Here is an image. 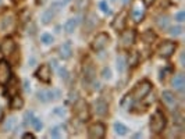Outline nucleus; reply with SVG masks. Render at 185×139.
I'll use <instances>...</instances> for the list:
<instances>
[{
    "mask_svg": "<svg viewBox=\"0 0 185 139\" xmlns=\"http://www.w3.org/2000/svg\"><path fill=\"white\" fill-rule=\"evenodd\" d=\"M166 125H167V120H166V116L163 114L162 110H156L150 117V131L156 135L162 133L164 131Z\"/></svg>",
    "mask_w": 185,
    "mask_h": 139,
    "instance_id": "1",
    "label": "nucleus"
},
{
    "mask_svg": "<svg viewBox=\"0 0 185 139\" xmlns=\"http://www.w3.org/2000/svg\"><path fill=\"white\" fill-rule=\"evenodd\" d=\"M74 111H75L77 118L81 122H86L90 120V108L89 104L84 99H78L74 104Z\"/></svg>",
    "mask_w": 185,
    "mask_h": 139,
    "instance_id": "2",
    "label": "nucleus"
},
{
    "mask_svg": "<svg viewBox=\"0 0 185 139\" xmlns=\"http://www.w3.org/2000/svg\"><path fill=\"white\" fill-rule=\"evenodd\" d=\"M152 86L153 85H152L148 79H143V81H141V82H138L137 85H135V88L132 89V92H131V95H132V97H134L135 102H137V100L145 99V97L149 95V92L152 91Z\"/></svg>",
    "mask_w": 185,
    "mask_h": 139,
    "instance_id": "3",
    "label": "nucleus"
},
{
    "mask_svg": "<svg viewBox=\"0 0 185 139\" xmlns=\"http://www.w3.org/2000/svg\"><path fill=\"white\" fill-rule=\"evenodd\" d=\"M109 42H110V36L107 35L106 32H100V33H98V35L95 36V39H93L90 47H92L93 52L98 53V52H102V50L109 44Z\"/></svg>",
    "mask_w": 185,
    "mask_h": 139,
    "instance_id": "4",
    "label": "nucleus"
},
{
    "mask_svg": "<svg viewBox=\"0 0 185 139\" xmlns=\"http://www.w3.org/2000/svg\"><path fill=\"white\" fill-rule=\"evenodd\" d=\"M175 47H177V43H175V42L166 40V42H163V43L159 46V49H157V53H159L160 57L168 58V57H171V56L174 54V52H175Z\"/></svg>",
    "mask_w": 185,
    "mask_h": 139,
    "instance_id": "5",
    "label": "nucleus"
},
{
    "mask_svg": "<svg viewBox=\"0 0 185 139\" xmlns=\"http://www.w3.org/2000/svg\"><path fill=\"white\" fill-rule=\"evenodd\" d=\"M88 135L92 139H102L106 135V125L102 122H95L88 128Z\"/></svg>",
    "mask_w": 185,
    "mask_h": 139,
    "instance_id": "6",
    "label": "nucleus"
},
{
    "mask_svg": "<svg viewBox=\"0 0 185 139\" xmlns=\"http://www.w3.org/2000/svg\"><path fill=\"white\" fill-rule=\"evenodd\" d=\"M82 75H84V83H92L95 81V67H93L92 61L86 60V63H84L82 67Z\"/></svg>",
    "mask_w": 185,
    "mask_h": 139,
    "instance_id": "7",
    "label": "nucleus"
},
{
    "mask_svg": "<svg viewBox=\"0 0 185 139\" xmlns=\"http://www.w3.org/2000/svg\"><path fill=\"white\" fill-rule=\"evenodd\" d=\"M135 38H137V32L134 29H127V31H121V36H120V40H121V46L128 49L131 47L132 44L135 43Z\"/></svg>",
    "mask_w": 185,
    "mask_h": 139,
    "instance_id": "8",
    "label": "nucleus"
},
{
    "mask_svg": "<svg viewBox=\"0 0 185 139\" xmlns=\"http://www.w3.org/2000/svg\"><path fill=\"white\" fill-rule=\"evenodd\" d=\"M35 77L43 83H49L52 79V70L49 64H42L35 72Z\"/></svg>",
    "mask_w": 185,
    "mask_h": 139,
    "instance_id": "9",
    "label": "nucleus"
},
{
    "mask_svg": "<svg viewBox=\"0 0 185 139\" xmlns=\"http://www.w3.org/2000/svg\"><path fill=\"white\" fill-rule=\"evenodd\" d=\"M60 91L59 89H49V91H39L38 92V99L42 103H48L50 100H59L60 99Z\"/></svg>",
    "mask_w": 185,
    "mask_h": 139,
    "instance_id": "10",
    "label": "nucleus"
},
{
    "mask_svg": "<svg viewBox=\"0 0 185 139\" xmlns=\"http://www.w3.org/2000/svg\"><path fill=\"white\" fill-rule=\"evenodd\" d=\"M11 77L13 74L10 64L6 60H0V85H6Z\"/></svg>",
    "mask_w": 185,
    "mask_h": 139,
    "instance_id": "11",
    "label": "nucleus"
},
{
    "mask_svg": "<svg viewBox=\"0 0 185 139\" xmlns=\"http://www.w3.org/2000/svg\"><path fill=\"white\" fill-rule=\"evenodd\" d=\"M127 17H128V14H127V11H121V13H118V15L114 18V21L111 22V27L114 28L117 32H121V31L125 29V25H127Z\"/></svg>",
    "mask_w": 185,
    "mask_h": 139,
    "instance_id": "12",
    "label": "nucleus"
},
{
    "mask_svg": "<svg viewBox=\"0 0 185 139\" xmlns=\"http://www.w3.org/2000/svg\"><path fill=\"white\" fill-rule=\"evenodd\" d=\"M15 50V42L13 38H6L0 43V53L3 56H10Z\"/></svg>",
    "mask_w": 185,
    "mask_h": 139,
    "instance_id": "13",
    "label": "nucleus"
},
{
    "mask_svg": "<svg viewBox=\"0 0 185 139\" xmlns=\"http://www.w3.org/2000/svg\"><path fill=\"white\" fill-rule=\"evenodd\" d=\"M162 100H163V103L166 104V107H167L168 110H175V107H177V97L174 96L173 92L164 91L162 93Z\"/></svg>",
    "mask_w": 185,
    "mask_h": 139,
    "instance_id": "14",
    "label": "nucleus"
},
{
    "mask_svg": "<svg viewBox=\"0 0 185 139\" xmlns=\"http://www.w3.org/2000/svg\"><path fill=\"white\" fill-rule=\"evenodd\" d=\"M59 52H60V57L64 58V60H68L73 56V44H71V42L67 40L64 43H61Z\"/></svg>",
    "mask_w": 185,
    "mask_h": 139,
    "instance_id": "15",
    "label": "nucleus"
},
{
    "mask_svg": "<svg viewBox=\"0 0 185 139\" xmlns=\"http://www.w3.org/2000/svg\"><path fill=\"white\" fill-rule=\"evenodd\" d=\"M95 111L98 116L100 117H104L107 114V111H109V104L106 103V100L103 99H98L95 102Z\"/></svg>",
    "mask_w": 185,
    "mask_h": 139,
    "instance_id": "16",
    "label": "nucleus"
},
{
    "mask_svg": "<svg viewBox=\"0 0 185 139\" xmlns=\"http://www.w3.org/2000/svg\"><path fill=\"white\" fill-rule=\"evenodd\" d=\"M156 25L159 29L162 31H167L170 28V18L166 14H160V15L156 17Z\"/></svg>",
    "mask_w": 185,
    "mask_h": 139,
    "instance_id": "17",
    "label": "nucleus"
},
{
    "mask_svg": "<svg viewBox=\"0 0 185 139\" xmlns=\"http://www.w3.org/2000/svg\"><path fill=\"white\" fill-rule=\"evenodd\" d=\"M171 85L174 86V89L178 92H182L185 88V78L182 74H177L175 77L173 78V81H171Z\"/></svg>",
    "mask_w": 185,
    "mask_h": 139,
    "instance_id": "18",
    "label": "nucleus"
},
{
    "mask_svg": "<svg viewBox=\"0 0 185 139\" xmlns=\"http://www.w3.org/2000/svg\"><path fill=\"white\" fill-rule=\"evenodd\" d=\"M131 15L135 22H141L145 18V8L139 7V6H134V8H132V11H131Z\"/></svg>",
    "mask_w": 185,
    "mask_h": 139,
    "instance_id": "19",
    "label": "nucleus"
},
{
    "mask_svg": "<svg viewBox=\"0 0 185 139\" xmlns=\"http://www.w3.org/2000/svg\"><path fill=\"white\" fill-rule=\"evenodd\" d=\"M134 103H135V100H134V97H132V95L131 93H127L125 96L123 97V100H121L120 104H121V108H123V110L128 111V110H131V108H132Z\"/></svg>",
    "mask_w": 185,
    "mask_h": 139,
    "instance_id": "20",
    "label": "nucleus"
},
{
    "mask_svg": "<svg viewBox=\"0 0 185 139\" xmlns=\"http://www.w3.org/2000/svg\"><path fill=\"white\" fill-rule=\"evenodd\" d=\"M13 22H14V18H13L11 14H9V15H4L3 19H2V22H0V31H3V32L9 31L10 28L13 27Z\"/></svg>",
    "mask_w": 185,
    "mask_h": 139,
    "instance_id": "21",
    "label": "nucleus"
},
{
    "mask_svg": "<svg viewBox=\"0 0 185 139\" xmlns=\"http://www.w3.org/2000/svg\"><path fill=\"white\" fill-rule=\"evenodd\" d=\"M78 24H79V18H70V19H67L65 24H64V31L67 33H73L74 31H75V28L78 27Z\"/></svg>",
    "mask_w": 185,
    "mask_h": 139,
    "instance_id": "22",
    "label": "nucleus"
},
{
    "mask_svg": "<svg viewBox=\"0 0 185 139\" xmlns=\"http://www.w3.org/2000/svg\"><path fill=\"white\" fill-rule=\"evenodd\" d=\"M24 107V99L18 95H14L11 97V102H10V108L13 110H20V108Z\"/></svg>",
    "mask_w": 185,
    "mask_h": 139,
    "instance_id": "23",
    "label": "nucleus"
},
{
    "mask_svg": "<svg viewBox=\"0 0 185 139\" xmlns=\"http://www.w3.org/2000/svg\"><path fill=\"white\" fill-rule=\"evenodd\" d=\"M53 18H54V8L50 7V8H48V10L43 11V14H42V24L49 25Z\"/></svg>",
    "mask_w": 185,
    "mask_h": 139,
    "instance_id": "24",
    "label": "nucleus"
},
{
    "mask_svg": "<svg viewBox=\"0 0 185 139\" xmlns=\"http://www.w3.org/2000/svg\"><path fill=\"white\" fill-rule=\"evenodd\" d=\"M17 127V118L15 117H9V118H6V121H4L3 124V128L4 131H7V132H11V131H14V128Z\"/></svg>",
    "mask_w": 185,
    "mask_h": 139,
    "instance_id": "25",
    "label": "nucleus"
},
{
    "mask_svg": "<svg viewBox=\"0 0 185 139\" xmlns=\"http://www.w3.org/2000/svg\"><path fill=\"white\" fill-rule=\"evenodd\" d=\"M113 127H114V131H116V133H117V135H120V136H124V135H127V133H128V127H125V125L123 124V122H114V125H113Z\"/></svg>",
    "mask_w": 185,
    "mask_h": 139,
    "instance_id": "26",
    "label": "nucleus"
},
{
    "mask_svg": "<svg viewBox=\"0 0 185 139\" xmlns=\"http://www.w3.org/2000/svg\"><path fill=\"white\" fill-rule=\"evenodd\" d=\"M117 71L120 72V74H123L124 71H125V67H127V64H125V58L123 57V56H118L117 57Z\"/></svg>",
    "mask_w": 185,
    "mask_h": 139,
    "instance_id": "27",
    "label": "nucleus"
},
{
    "mask_svg": "<svg viewBox=\"0 0 185 139\" xmlns=\"http://www.w3.org/2000/svg\"><path fill=\"white\" fill-rule=\"evenodd\" d=\"M142 38H143V42H145V43H152V42L156 39V35H154L152 31H146V32L143 33Z\"/></svg>",
    "mask_w": 185,
    "mask_h": 139,
    "instance_id": "28",
    "label": "nucleus"
},
{
    "mask_svg": "<svg viewBox=\"0 0 185 139\" xmlns=\"http://www.w3.org/2000/svg\"><path fill=\"white\" fill-rule=\"evenodd\" d=\"M40 42H42L43 44H46V46L52 44L53 43V36H52L50 33H42V35H40Z\"/></svg>",
    "mask_w": 185,
    "mask_h": 139,
    "instance_id": "29",
    "label": "nucleus"
},
{
    "mask_svg": "<svg viewBox=\"0 0 185 139\" xmlns=\"http://www.w3.org/2000/svg\"><path fill=\"white\" fill-rule=\"evenodd\" d=\"M31 127L34 128L35 131H40V129H42V127H43V124H42V121H40L38 117H34L32 121H31Z\"/></svg>",
    "mask_w": 185,
    "mask_h": 139,
    "instance_id": "30",
    "label": "nucleus"
},
{
    "mask_svg": "<svg viewBox=\"0 0 185 139\" xmlns=\"http://www.w3.org/2000/svg\"><path fill=\"white\" fill-rule=\"evenodd\" d=\"M138 60H139V54H138V52H131L129 53V65L135 67L138 64Z\"/></svg>",
    "mask_w": 185,
    "mask_h": 139,
    "instance_id": "31",
    "label": "nucleus"
},
{
    "mask_svg": "<svg viewBox=\"0 0 185 139\" xmlns=\"http://www.w3.org/2000/svg\"><path fill=\"white\" fill-rule=\"evenodd\" d=\"M170 29V35L171 36H179L182 33V27L181 25H175V27L168 28Z\"/></svg>",
    "mask_w": 185,
    "mask_h": 139,
    "instance_id": "32",
    "label": "nucleus"
},
{
    "mask_svg": "<svg viewBox=\"0 0 185 139\" xmlns=\"http://www.w3.org/2000/svg\"><path fill=\"white\" fill-rule=\"evenodd\" d=\"M99 8H100V10L103 11L104 14H107V15H109V14H111V10H110V7H109V4H107L106 0H102V2L99 3Z\"/></svg>",
    "mask_w": 185,
    "mask_h": 139,
    "instance_id": "33",
    "label": "nucleus"
},
{
    "mask_svg": "<svg viewBox=\"0 0 185 139\" xmlns=\"http://www.w3.org/2000/svg\"><path fill=\"white\" fill-rule=\"evenodd\" d=\"M63 128L61 127H54L50 129V136L52 138H60V136L63 135Z\"/></svg>",
    "mask_w": 185,
    "mask_h": 139,
    "instance_id": "34",
    "label": "nucleus"
},
{
    "mask_svg": "<svg viewBox=\"0 0 185 139\" xmlns=\"http://www.w3.org/2000/svg\"><path fill=\"white\" fill-rule=\"evenodd\" d=\"M89 4V0H77V4H75V10H78V11H81V10H84L86 6Z\"/></svg>",
    "mask_w": 185,
    "mask_h": 139,
    "instance_id": "35",
    "label": "nucleus"
},
{
    "mask_svg": "<svg viewBox=\"0 0 185 139\" xmlns=\"http://www.w3.org/2000/svg\"><path fill=\"white\" fill-rule=\"evenodd\" d=\"M34 117H35V114L32 113V111H27V113L24 114V124H25V125H31V121H32Z\"/></svg>",
    "mask_w": 185,
    "mask_h": 139,
    "instance_id": "36",
    "label": "nucleus"
},
{
    "mask_svg": "<svg viewBox=\"0 0 185 139\" xmlns=\"http://www.w3.org/2000/svg\"><path fill=\"white\" fill-rule=\"evenodd\" d=\"M59 74H60V78H61V79L67 81V79H68V75H70V72H68V70L65 68V67H63V68L59 70Z\"/></svg>",
    "mask_w": 185,
    "mask_h": 139,
    "instance_id": "37",
    "label": "nucleus"
},
{
    "mask_svg": "<svg viewBox=\"0 0 185 139\" xmlns=\"http://www.w3.org/2000/svg\"><path fill=\"white\" fill-rule=\"evenodd\" d=\"M102 77H103L104 79H111V70H110L109 67H104L103 71H102Z\"/></svg>",
    "mask_w": 185,
    "mask_h": 139,
    "instance_id": "38",
    "label": "nucleus"
},
{
    "mask_svg": "<svg viewBox=\"0 0 185 139\" xmlns=\"http://www.w3.org/2000/svg\"><path fill=\"white\" fill-rule=\"evenodd\" d=\"M70 2H71V0H60V2L53 3V4H52V7H53V8H56V7H64V6H67Z\"/></svg>",
    "mask_w": 185,
    "mask_h": 139,
    "instance_id": "39",
    "label": "nucleus"
},
{
    "mask_svg": "<svg viewBox=\"0 0 185 139\" xmlns=\"http://www.w3.org/2000/svg\"><path fill=\"white\" fill-rule=\"evenodd\" d=\"M175 21L177 22H184L185 21V11H178L175 14Z\"/></svg>",
    "mask_w": 185,
    "mask_h": 139,
    "instance_id": "40",
    "label": "nucleus"
},
{
    "mask_svg": "<svg viewBox=\"0 0 185 139\" xmlns=\"http://www.w3.org/2000/svg\"><path fill=\"white\" fill-rule=\"evenodd\" d=\"M53 113L57 114V116H60V117H64L65 116V110H64V108H61V107H56L53 110Z\"/></svg>",
    "mask_w": 185,
    "mask_h": 139,
    "instance_id": "41",
    "label": "nucleus"
},
{
    "mask_svg": "<svg viewBox=\"0 0 185 139\" xmlns=\"http://www.w3.org/2000/svg\"><path fill=\"white\" fill-rule=\"evenodd\" d=\"M24 89H25V91L27 92H28V91H31V85H29V82H28V81H24Z\"/></svg>",
    "mask_w": 185,
    "mask_h": 139,
    "instance_id": "42",
    "label": "nucleus"
},
{
    "mask_svg": "<svg viewBox=\"0 0 185 139\" xmlns=\"http://www.w3.org/2000/svg\"><path fill=\"white\" fill-rule=\"evenodd\" d=\"M142 3L146 6V7H149V6H152L154 3V0H142Z\"/></svg>",
    "mask_w": 185,
    "mask_h": 139,
    "instance_id": "43",
    "label": "nucleus"
},
{
    "mask_svg": "<svg viewBox=\"0 0 185 139\" xmlns=\"http://www.w3.org/2000/svg\"><path fill=\"white\" fill-rule=\"evenodd\" d=\"M24 138H31V139H34L35 136L32 135V133H24Z\"/></svg>",
    "mask_w": 185,
    "mask_h": 139,
    "instance_id": "44",
    "label": "nucleus"
},
{
    "mask_svg": "<svg viewBox=\"0 0 185 139\" xmlns=\"http://www.w3.org/2000/svg\"><path fill=\"white\" fill-rule=\"evenodd\" d=\"M134 138H142V133H135Z\"/></svg>",
    "mask_w": 185,
    "mask_h": 139,
    "instance_id": "45",
    "label": "nucleus"
},
{
    "mask_svg": "<svg viewBox=\"0 0 185 139\" xmlns=\"http://www.w3.org/2000/svg\"><path fill=\"white\" fill-rule=\"evenodd\" d=\"M128 2H129V0H123V3H124V4H128Z\"/></svg>",
    "mask_w": 185,
    "mask_h": 139,
    "instance_id": "46",
    "label": "nucleus"
},
{
    "mask_svg": "<svg viewBox=\"0 0 185 139\" xmlns=\"http://www.w3.org/2000/svg\"><path fill=\"white\" fill-rule=\"evenodd\" d=\"M13 2H14V3H18V2H20V0H13Z\"/></svg>",
    "mask_w": 185,
    "mask_h": 139,
    "instance_id": "47",
    "label": "nucleus"
},
{
    "mask_svg": "<svg viewBox=\"0 0 185 139\" xmlns=\"http://www.w3.org/2000/svg\"><path fill=\"white\" fill-rule=\"evenodd\" d=\"M111 2H117V0H111Z\"/></svg>",
    "mask_w": 185,
    "mask_h": 139,
    "instance_id": "48",
    "label": "nucleus"
}]
</instances>
